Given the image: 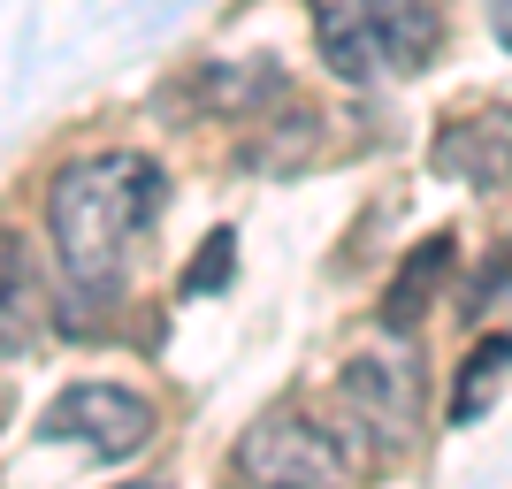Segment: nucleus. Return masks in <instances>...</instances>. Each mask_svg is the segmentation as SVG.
I'll use <instances>...</instances> for the list:
<instances>
[{"label": "nucleus", "instance_id": "obj_1", "mask_svg": "<svg viewBox=\"0 0 512 489\" xmlns=\"http://www.w3.org/2000/svg\"><path fill=\"white\" fill-rule=\"evenodd\" d=\"M161 207H169V176L153 169L146 153H92V161H69V169L46 184V230H54L62 276L77 283V291L107 298L130 276L138 237L161 222Z\"/></svg>", "mask_w": 512, "mask_h": 489}, {"label": "nucleus", "instance_id": "obj_2", "mask_svg": "<svg viewBox=\"0 0 512 489\" xmlns=\"http://www.w3.org/2000/svg\"><path fill=\"white\" fill-rule=\"evenodd\" d=\"M306 8H314L321 62L337 69L344 85L413 77V69H428V54L444 39L436 0H306Z\"/></svg>", "mask_w": 512, "mask_h": 489}, {"label": "nucleus", "instance_id": "obj_3", "mask_svg": "<svg viewBox=\"0 0 512 489\" xmlns=\"http://www.w3.org/2000/svg\"><path fill=\"white\" fill-rule=\"evenodd\" d=\"M237 474L260 489H352V467H344L337 436L299 421V413H268L260 428H245Z\"/></svg>", "mask_w": 512, "mask_h": 489}, {"label": "nucleus", "instance_id": "obj_4", "mask_svg": "<svg viewBox=\"0 0 512 489\" xmlns=\"http://www.w3.org/2000/svg\"><path fill=\"white\" fill-rule=\"evenodd\" d=\"M39 436L46 444H85L92 459H130L153 436V405L123 383H69L39 413Z\"/></svg>", "mask_w": 512, "mask_h": 489}, {"label": "nucleus", "instance_id": "obj_5", "mask_svg": "<svg viewBox=\"0 0 512 489\" xmlns=\"http://www.w3.org/2000/svg\"><path fill=\"white\" fill-rule=\"evenodd\" d=\"M337 398H344V421L367 436L375 459L413 451V436H421V367L413 360H352Z\"/></svg>", "mask_w": 512, "mask_h": 489}, {"label": "nucleus", "instance_id": "obj_6", "mask_svg": "<svg viewBox=\"0 0 512 489\" xmlns=\"http://www.w3.org/2000/svg\"><path fill=\"white\" fill-rule=\"evenodd\" d=\"M46 329V298H39V268L23 253V237L0 230V360H23Z\"/></svg>", "mask_w": 512, "mask_h": 489}, {"label": "nucleus", "instance_id": "obj_7", "mask_svg": "<svg viewBox=\"0 0 512 489\" xmlns=\"http://www.w3.org/2000/svg\"><path fill=\"white\" fill-rule=\"evenodd\" d=\"M451 260H459V245H451V237H421V245H413V260L390 276V291H383V329H413V321L444 298Z\"/></svg>", "mask_w": 512, "mask_h": 489}, {"label": "nucleus", "instance_id": "obj_8", "mask_svg": "<svg viewBox=\"0 0 512 489\" xmlns=\"http://www.w3.org/2000/svg\"><path fill=\"white\" fill-rule=\"evenodd\" d=\"M436 169H459L467 184H505V176H512V115H490V123H467V130H444Z\"/></svg>", "mask_w": 512, "mask_h": 489}, {"label": "nucleus", "instance_id": "obj_9", "mask_svg": "<svg viewBox=\"0 0 512 489\" xmlns=\"http://www.w3.org/2000/svg\"><path fill=\"white\" fill-rule=\"evenodd\" d=\"M505 383H512V337H482L459 367V390H451V428H474L505 398Z\"/></svg>", "mask_w": 512, "mask_h": 489}, {"label": "nucleus", "instance_id": "obj_10", "mask_svg": "<svg viewBox=\"0 0 512 489\" xmlns=\"http://www.w3.org/2000/svg\"><path fill=\"white\" fill-rule=\"evenodd\" d=\"M230 245H237L230 230H214V237H207V253H199V260H192V276H184V291H192V298L214 291V283H230V260H237Z\"/></svg>", "mask_w": 512, "mask_h": 489}, {"label": "nucleus", "instance_id": "obj_11", "mask_svg": "<svg viewBox=\"0 0 512 489\" xmlns=\"http://www.w3.org/2000/svg\"><path fill=\"white\" fill-rule=\"evenodd\" d=\"M490 23H497V39L512 46V0H490Z\"/></svg>", "mask_w": 512, "mask_h": 489}, {"label": "nucleus", "instance_id": "obj_12", "mask_svg": "<svg viewBox=\"0 0 512 489\" xmlns=\"http://www.w3.org/2000/svg\"><path fill=\"white\" fill-rule=\"evenodd\" d=\"M130 489H161V482H130Z\"/></svg>", "mask_w": 512, "mask_h": 489}, {"label": "nucleus", "instance_id": "obj_13", "mask_svg": "<svg viewBox=\"0 0 512 489\" xmlns=\"http://www.w3.org/2000/svg\"><path fill=\"white\" fill-rule=\"evenodd\" d=\"M0 421H8V398H0Z\"/></svg>", "mask_w": 512, "mask_h": 489}]
</instances>
